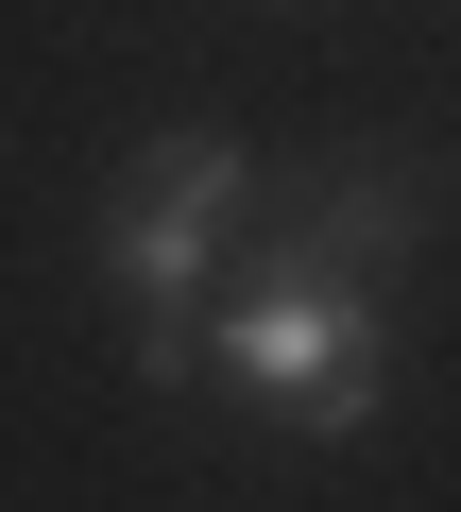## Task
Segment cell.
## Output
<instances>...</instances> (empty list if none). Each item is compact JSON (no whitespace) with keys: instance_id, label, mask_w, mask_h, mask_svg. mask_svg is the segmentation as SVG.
Wrapping results in <instances>:
<instances>
[{"instance_id":"1","label":"cell","mask_w":461,"mask_h":512,"mask_svg":"<svg viewBox=\"0 0 461 512\" xmlns=\"http://www.w3.org/2000/svg\"><path fill=\"white\" fill-rule=\"evenodd\" d=\"M257 222V154L240 137H154L137 188L103 205V291L137 308V376H205V291H222V239Z\"/></svg>"},{"instance_id":"2","label":"cell","mask_w":461,"mask_h":512,"mask_svg":"<svg viewBox=\"0 0 461 512\" xmlns=\"http://www.w3.org/2000/svg\"><path fill=\"white\" fill-rule=\"evenodd\" d=\"M222 376H257L308 444H359L376 427V291L308 274V256H257L240 308H222Z\"/></svg>"},{"instance_id":"3","label":"cell","mask_w":461,"mask_h":512,"mask_svg":"<svg viewBox=\"0 0 461 512\" xmlns=\"http://www.w3.org/2000/svg\"><path fill=\"white\" fill-rule=\"evenodd\" d=\"M410 222H427V188H410V171H359V154H342V171H325V188H308V205H291V222H274L257 256H308V274H359V291H376L393 256H410Z\"/></svg>"}]
</instances>
